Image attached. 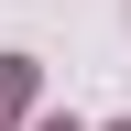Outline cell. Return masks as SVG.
<instances>
[{
  "mask_svg": "<svg viewBox=\"0 0 131 131\" xmlns=\"http://www.w3.org/2000/svg\"><path fill=\"white\" fill-rule=\"evenodd\" d=\"M22 98H33V66H22V55H0V120H11Z\"/></svg>",
  "mask_w": 131,
  "mask_h": 131,
  "instance_id": "6da1fadb",
  "label": "cell"
},
{
  "mask_svg": "<svg viewBox=\"0 0 131 131\" xmlns=\"http://www.w3.org/2000/svg\"><path fill=\"white\" fill-rule=\"evenodd\" d=\"M44 131H77V120H44Z\"/></svg>",
  "mask_w": 131,
  "mask_h": 131,
  "instance_id": "7a4b0ae2",
  "label": "cell"
}]
</instances>
